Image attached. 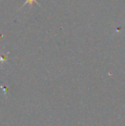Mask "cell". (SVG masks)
<instances>
[{"label": "cell", "mask_w": 125, "mask_h": 126, "mask_svg": "<svg viewBox=\"0 0 125 126\" xmlns=\"http://www.w3.org/2000/svg\"><path fill=\"white\" fill-rule=\"evenodd\" d=\"M33 3H37V5H39V6H40V3H39L38 2H37V0H26L25 3H23V5H22V6H24V5H26V4H27V3H29V4H30V6H32V4H33Z\"/></svg>", "instance_id": "6da1fadb"}]
</instances>
